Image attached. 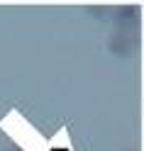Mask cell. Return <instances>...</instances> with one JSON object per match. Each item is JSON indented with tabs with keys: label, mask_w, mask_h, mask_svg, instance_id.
Instances as JSON below:
<instances>
[]
</instances>
